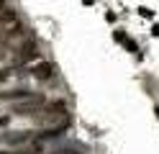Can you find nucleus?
I'll use <instances>...</instances> for the list:
<instances>
[{"label":"nucleus","instance_id":"nucleus-1","mask_svg":"<svg viewBox=\"0 0 159 154\" xmlns=\"http://www.w3.org/2000/svg\"><path fill=\"white\" fill-rule=\"evenodd\" d=\"M13 59H16V64H28V62L39 59V41H36L31 34H26V36L13 46Z\"/></svg>","mask_w":159,"mask_h":154},{"label":"nucleus","instance_id":"nucleus-2","mask_svg":"<svg viewBox=\"0 0 159 154\" xmlns=\"http://www.w3.org/2000/svg\"><path fill=\"white\" fill-rule=\"evenodd\" d=\"M36 118H39V123H62L67 118V103L64 100H46Z\"/></svg>","mask_w":159,"mask_h":154},{"label":"nucleus","instance_id":"nucleus-3","mask_svg":"<svg viewBox=\"0 0 159 154\" xmlns=\"http://www.w3.org/2000/svg\"><path fill=\"white\" fill-rule=\"evenodd\" d=\"M44 103H46L44 95H31V98L18 103V105L13 108V113L16 116H26V118H36L39 113H41V108H44Z\"/></svg>","mask_w":159,"mask_h":154},{"label":"nucleus","instance_id":"nucleus-4","mask_svg":"<svg viewBox=\"0 0 159 154\" xmlns=\"http://www.w3.org/2000/svg\"><path fill=\"white\" fill-rule=\"evenodd\" d=\"M36 139V131H5L0 133V144H5V147H21V144Z\"/></svg>","mask_w":159,"mask_h":154},{"label":"nucleus","instance_id":"nucleus-5","mask_svg":"<svg viewBox=\"0 0 159 154\" xmlns=\"http://www.w3.org/2000/svg\"><path fill=\"white\" fill-rule=\"evenodd\" d=\"M28 75H31L34 80H39V82H49L54 77V64L52 62H36V64L28 69Z\"/></svg>","mask_w":159,"mask_h":154},{"label":"nucleus","instance_id":"nucleus-6","mask_svg":"<svg viewBox=\"0 0 159 154\" xmlns=\"http://www.w3.org/2000/svg\"><path fill=\"white\" fill-rule=\"evenodd\" d=\"M0 154H44V141L41 139H31V141H26V144H21V147H16L11 152L0 149Z\"/></svg>","mask_w":159,"mask_h":154},{"label":"nucleus","instance_id":"nucleus-7","mask_svg":"<svg viewBox=\"0 0 159 154\" xmlns=\"http://www.w3.org/2000/svg\"><path fill=\"white\" fill-rule=\"evenodd\" d=\"M18 77H28L26 64H11V67L0 69V82H11V80H18Z\"/></svg>","mask_w":159,"mask_h":154},{"label":"nucleus","instance_id":"nucleus-8","mask_svg":"<svg viewBox=\"0 0 159 154\" xmlns=\"http://www.w3.org/2000/svg\"><path fill=\"white\" fill-rule=\"evenodd\" d=\"M36 95L34 90H26V87H16V90H8V92H0V100H26Z\"/></svg>","mask_w":159,"mask_h":154},{"label":"nucleus","instance_id":"nucleus-9","mask_svg":"<svg viewBox=\"0 0 159 154\" xmlns=\"http://www.w3.org/2000/svg\"><path fill=\"white\" fill-rule=\"evenodd\" d=\"M139 16L141 18H154V10L152 8H139Z\"/></svg>","mask_w":159,"mask_h":154},{"label":"nucleus","instance_id":"nucleus-10","mask_svg":"<svg viewBox=\"0 0 159 154\" xmlns=\"http://www.w3.org/2000/svg\"><path fill=\"white\" fill-rule=\"evenodd\" d=\"M49 154H80L75 149H57V152H49Z\"/></svg>","mask_w":159,"mask_h":154},{"label":"nucleus","instance_id":"nucleus-11","mask_svg":"<svg viewBox=\"0 0 159 154\" xmlns=\"http://www.w3.org/2000/svg\"><path fill=\"white\" fill-rule=\"evenodd\" d=\"M82 3H85V5H93V3H95V0H82Z\"/></svg>","mask_w":159,"mask_h":154},{"label":"nucleus","instance_id":"nucleus-12","mask_svg":"<svg viewBox=\"0 0 159 154\" xmlns=\"http://www.w3.org/2000/svg\"><path fill=\"white\" fill-rule=\"evenodd\" d=\"M154 36H159V26H154Z\"/></svg>","mask_w":159,"mask_h":154},{"label":"nucleus","instance_id":"nucleus-13","mask_svg":"<svg viewBox=\"0 0 159 154\" xmlns=\"http://www.w3.org/2000/svg\"><path fill=\"white\" fill-rule=\"evenodd\" d=\"M0 8H5V0H0Z\"/></svg>","mask_w":159,"mask_h":154}]
</instances>
